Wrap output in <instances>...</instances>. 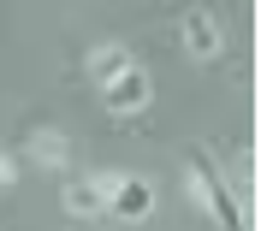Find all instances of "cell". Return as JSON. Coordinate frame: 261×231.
Segmentation results:
<instances>
[{
	"label": "cell",
	"mask_w": 261,
	"mask_h": 231,
	"mask_svg": "<svg viewBox=\"0 0 261 231\" xmlns=\"http://www.w3.org/2000/svg\"><path fill=\"white\" fill-rule=\"evenodd\" d=\"M184 196H190L196 208H208V214L220 219L226 231H238V225H244L238 201H231V184L214 172V160H208V154H196V160H190V172H184Z\"/></svg>",
	"instance_id": "6da1fadb"
},
{
	"label": "cell",
	"mask_w": 261,
	"mask_h": 231,
	"mask_svg": "<svg viewBox=\"0 0 261 231\" xmlns=\"http://www.w3.org/2000/svg\"><path fill=\"white\" fill-rule=\"evenodd\" d=\"M148 95H154V83H148V71L137 66V60H130L119 77H107V83H101V101H107V113H113V119L143 113V107H148Z\"/></svg>",
	"instance_id": "7a4b0ae2"
},
{
	"label": "cell",
	"mask_w": 261,
	"mask_h": 231,
	"mask_svg": "<svg viewBox=\"0 0 261 231\" xmlns=\"http://www.w3.org/2000/svg\"><path fill=\"white\" fill-rule=\"evenodd\" d=\"M113 184H119V172L77 178V184H65V190H60V208H65L71 219H95V214H107V196H113Z\"/></svg>",
	"instance_id": "3957f363"
},
{
	"label": "cell",
	"mask_w": 261,
	"mask_h": 231,
	"mask_svg": "<svg viewBox=\"0 0 261 231\" xmlns=\"http://www.w3.org/2000/svg\"><path fill=\"white\" fill-rule=\"evenodd\" d=\"M178 42H184V53H190V60H202V66H208V60H220V48H226L220 24L202 12V6H190V12L178 18Z\"/></svg>",
	"instance_id": "277c9868"
},
{
	"label": "cell",
	"mask_w": 261,
	"mask_h": 231,
	"mask_svg": "<svg viewBox=\"0 0 261 231\" xmlns=\"http://www.w3.org/2000/svg\"><path fill=\"white\" fill-rule=\"evenodd\" d=\"M107 214H119V219H148V214H154V184L137 178V172H119L113 196H107Z\"/></svg>",
	"instance_id": "5b68a950"
},
{
	"label": "cell",
	"mask_w": 261,
	"mask_h": 231,
	"mask_svg": "<svg viewBox=\"0 0 261 231\" xmlns=\"http://www.w3.org/2000/svg\"><path fill=\"white\" fill-rule=\"evenodd\" d=\"M24 154H30L36 166H48V172H60V166L71 160V136H65V131H36Z\"/></svg>",
	"instance_id": "8992f818"
},
{
	"label": "cell",
	"mask_w": 261,
	"mask_h": 231,
	"mask_svg": "<svg viewBox=\"0 0 261 231\" xmlns=\"http://www.w3.org/2000/svg\"><path fill=\"white\" fill-rule=\"evenodd\" d=\"M125 66H130V48H125V42H101V48H89V77H95V83L119 77Z\"/></svg>",
	"instance_id": "52a82bcc"
},
{
	"label": "cell",
	"mask_w": 261,
	"mask_h": 231,
	"mask_svg": "<svg viewBox=\"0 0 261 231\" xmlns=\"http://www.w3.org/2000/svg\"><path fill=\"white\" fill-rule=\"evenodd\" d=\"M12 184H18V160L0 149V190H12Z\"/></svg>",
	"instance_id": "ba28073f"
}]
</instances>
